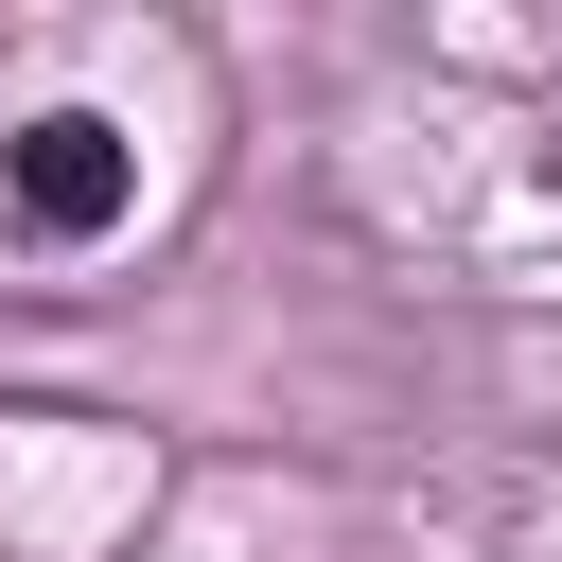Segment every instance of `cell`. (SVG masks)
Returning <instances> with one entry per match:
<instances>
[{
    "instance_id": "obj_1",
    "label": "cell",
    "mask_w": 562,
    "mask_h": 562,
    "mask_svg": "<svg viewBox=\"0 0 562 562\" xmlns=\"http://www.w3.org/2000/svg\"><path fill=\"white\" fill-rule=\"evenodd\" d=\"M211 140H228V70L193 35H18L0 53V263L35 299H88L123 246H158L193 193H211Z\"/></svg>"
}]
</instances>
